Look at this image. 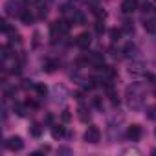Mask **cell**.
<instances>
[{
  "label": "cell",
  "mask_w": 156,
  "mask_h": 156,
  "mask_svg": "<svg viewBox=\"0 0 156 156\" xmlns=\"http://www.w3.org/2000/svg\"><path fill=\"white\" fill-rule=\"evenodd\" d=\"M99 140H101V130L96 125H90L85 132V141L87 143H99Z\"/></svg>",
  "instance_id": "1"
},
{
  "label": "cell",
  "mask_w": 156,
  "mask_h": 156,
  "mask_svg": "<svg viewBox=\"0 0 156 156\" xmlns=\"http://www.w3.org/2000/svg\"><path fill=\"white\" fill-rule=\"evenodd\" d=\"M6 149H9V151H13V152H19V151H22V147H24V141H22V138L20 136H11V138H8L6 140Z\"/></svg>",
  "instance_id": "2"
},
{
  "label": "cell",
  "mask_w": 156,
  "mask_h": 156,
  "mask_svg": "<svg viewBox=\"0 0 156 156\" xmlns=\"http://www.w3.org/2000/svg\"><path fill=\"white\" fill-rule=\"evenodd\" d=\"M138 9V0H123V4H121V11L125 15H130Z\"/></svg>",
  "instance_id": "3"
},
{
  "label": "cell",
  "mask_w": 156,
  "mask_h": 156,
  "mask_svg": "<svg viewBox=\"0 0 156 156\" xmlns=\"http://www.w3.org/2000/svg\"><path fill=\"white\" fill-rule=\"evenodd\" d=\"M127 136H129V140L138 141V140L141 138V127H140V125H130V127L127 129Z\"/></svg>",
  "instance_id": "4"
},
{
  "label": "cell",
  "mask_w": 156,
  "mask_h": 156,
  "mask_svg": "<svg viewBox=\"0 0 156 156\" xmlns=\"http://www.w3.org/2000/svg\"><path fill=\"white\" fill-rule=\"evenodd\" d=\"M77 46L79 48H88L90 46V42H92V37H90V33H81L79 37H77Z\"/></svg>",
  "instance_id": "5"
},
{
  "label": "cell",
  "mask_w": 156,
  "mask_h": 156,
  "mask_svg": "<svg viewBox=\"0 0 156 156\" xmlns=\"http://www.w3.org/2000/svg\"><path fill=\"white\" fill-rule=\"evenodd\" d=\"M20 20H22V24H31L33 20H35V15L30 11V9H24V11H20Z\"/></svg>",
  "instance_id": "6"
},
{
  "label": "cell",
  "mask_w": 156,
  "mask_h": 156,
  "mask_svg": "<svg viewBox=\"0 0 156 156\" xmlns=\"http://www.w3.org/2000/svg\"><path fill=\"white\" fill-rule=\"evenodd\" d=\"M88 61H90L94 66H98V68H101V66H103V55H101V53H98V51L90 53V55H88Z\"/></svg>",
  "instance_id": "7"
},
{
  "label": "cell",
  "mask_w": 156,
  "mask_h": 156,
  "mask_svg": "<svg viewBox=\"0 0 156 156\" xmlns=\"http://www.w3.org/2000/svg\"><path fill=\"white\" fill-rule=\"evenodd\" d=\"M51 136H53L55 140L62 138V136H64V127H62V125H53V127H51Z\"/></svg>",
  "instance_id": "8"
},
{
  "label": "cell",
  "mask_w": 156,
  "mask_h": 156,
  "mask_svg": "<svg viewBox=\"0 0 156 156\" xmlns=\"http://www.w3.org/2000/svg\"><path fill=\"white\" fill-rule=\"evenodd\" d=\"M30 134H31L33 138H39V136L42 134V127H41L39 123H33V125L30 127Z\"/></svg>",
  "instance_id": "9"
},
{
  "label": "cell",
  "mask_w": 156,
  "mask_h": 156,
  "mask_svg": "<svg viewBox=\"0 0 156 156\" xmlns=\"http://www.w3.org/2000/svg\"><path fill=\"white\" fill-rule=\"evenodd\" d=\"M72 22H73L75 26H83V24H85V17H83L81 13H73V17H72Z\"/></svg>",
  "instance_id": "10"
},
{
  "label": "cell",
  "mask_w": 156,
  "mask_h": 156,
  "mask_svg": "<svg viewBox=\"0 0 156 156\" xmlns=\"http://www.w3.org/2000/svg\"><path fill=\"white\" fill-rule=\"evenodd\" d=\"M136 51H138V50H136V46L127 44V48H125V55H127V57H134V55H136Z\"/></svg>",
  "instance_id": "11"
},
{
  "label": "cell",
  "mask_w": 156,
  "mask_h": 156,
  "mask_svg": "<svg viewBox=\"0 0 156 156\" xmlns=\"http://www.w3.org/2000/svg\"><path fill=\"white\" fill-rule=\"evenodd\" d=\"M33 88L37 90V94H39V96H46V92H48V88H46V87H44L42 83H37V85H35Z\"/></svg>",
  "instance_id": "12"
},
{
  "label": "cell",
  "mask_w": 156,
  "mask_h": 156,
  "mask_svg": "<svg viewBox=\"0 0 156 156\" xmlns=\"http://www.w3.org/2000/svg\"><path fill=\"white\" fill-rule=\"evenodd\" d=\"M145 30L151 33H156V20H147L145 22Z\"/></svg>",
  "instance_id": "13"
},
{
  "label": "cell",
  "mask_w": 156,
  "mask_h": 156,
  "mask_svg": "<svg viewBox=\"0 0 156 156\" xmlns=\"http://www.w3.org/2000/svg\"><path fill=\"white\" fill-rule=\"evenodd\" d=\"M147 118L149 119H156V105L147 107Z\"/></svg>",
  "instance_id": "14"
},
{
  "label": "cell",
  "mask_w": 156,
  "mask_h": 156,
  "mask_svg": "<svg viewBox=\"0 0 156 156\" xmlns=\"http://www.w3.org/2000/svg\"><path fill=\"white\" fill-rule=\"evenodd\" d=\"M88 118H90V114L87 112V108L81 107V108H79V119H81V121H88Z\"/></svg>",
  "instance_id": "15"
},
{
  "label": "cell",
  "mask_w": 156,
  "mask_h": 156,
  "mask_svg": "<svg viewBox=\"0 0 156 156\" xmlns=\"http://www.w3.org/2000/svg\"><path fill=\"white\" fill-rule=\"evenodd\" d=\"M57 66H59V62H55V61H48V62H46V72H55Z\"/></svg>",
  "instance_id": "16"
},
{
  "label": "cell",
  "mask_w": 156,
  "mask_h": 156,
  "mask_svg": "<svg viewBox=\"0 0 156 156\" xmlns=\"http://www.w3.org/2000/svg\"><path fill=\"white\" fill-rule=\"evenodd\" d=\"M129 72H130V75L134 73V75H138V73H141L143 70H141V64H134V66H130L129 68Z\"/></svg>",
  "instance_id": "17"
},
{
  "label": "cell",
  "mask_w": 156,
  "mask_h": 156,
  "mask_svg": "<svg viewBox=\"0 0 156 156\" xmlns=\"http://www.w3.org/2000/svg\"><path fill=\"white\" fill-rule=\"evenodd\" d=\"M15 110H17V114H19V116H26V107H24V105L17 103V105H15Z\"/></svg>",
  "instance_id": "18"
},
{
  "label": "cell",
  "mask_w": 156,
  "mask_h": 156,
  "mask_svg": "<svg viewBox=\"0 0 156 156\" xmlns=\"http://www.w3.org/2000/svg\"><path fill=\"white\" fill-rule=\"evenodd\" d=\"M103 31H105V26H103L101 20H98L96 22V33H103Z\"/></svg>",
  "instance_id": "19"
},
{
  "label": "cell",
  "mask_w": 156,
  "mask_h": 156,
  "mask_svg": "<svg viewBox=\"0 0 156 156\" xmlns=\"http://www.w3.org/2000/svg\"><path fill=\"white\" fill-rule=\"evenodd\" d=\"M119 35H121V31H119V30H110V37H112V41H118V39H119Z\"/></svg>",
  "instance_id": "20"
},
{
  "label": "cell",
  "mask_w": 156,
  "mask_h": 156,
  "mask_svg": "<svg viewBox=\"0 0 156 156\" xmlns=\"http://www.w3.org/2000/svg\"><path fill=\"white\" fill-rule=\"evenodd\" d=\"M8 57H9V48H8V46H2V59L6 61Z\"/></svg>",
  "instance_id": "21"
},
{
  "label": "cell",
  "mask_w": 156,
  "mask_h": 156,
  "mask_svg": "<svg viewBox=\"0 0 156 156\" xmlns=\"http://www.w3.org/2000/svg\"><path fill=\"white\" fill-rule=\"evenodd\" d=\"M70 118H72V116H70V112H68V110H64V112H62V116H61V119H62L64 123H66V121H70Z\"/></svg>",
  "instance_id": "22"
},
{
  "label": "cell",
  "mask_w": 156,
  "mask_h": 156,
  "mask_svg": "<svg viewBox=\"0 0 156 156\" xmlns=\"http://www.w3.org/2000/svg\"><path fill=\"white\" fill-rule=\"evenodd\" d=\"M151 8H152V6H151V2H145V4H143V9H141V11L149 13V11H151Z\"/></svg>",
  "instance_id": "23"
},
{
  "label": "cell",
  "mask_w": 156,
  "mask_h": 156,
  "mask_svg": "<svg viewBox=\"0 0 156 156\" xmlns=\"http://www.w3.org/2000/svg\"><path fill=\"white\" fill-rule=\"evenodd\" d=\"M94 105L99 108V107H101V99H99V98H94Z\"/></svg>",
  "instance_id": "24"
},
{
  "label": "cell",
  "mask_w": 156,
  "mask_h": 156,
  "mask_svg": "<svg viewBox=\"0 0 156 156\" xmlns=\"http://www.w3.org/2000/svg\"><path fill=\"white\" fill-rule=\"evenodd\" d=\"M152 154H156V149H152Z\"/></svg>",
  "instance_id": "25"
}]
</instances>
